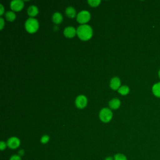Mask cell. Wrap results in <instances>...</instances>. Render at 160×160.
<instances>
[{"label": "cell", "instance_id": "603a6c76", "mask_svg": "<svg viewBox=\"0 0 160 160\" xmlns=\"http://www.w3.org/2000/svg\"><path fill=\"white\" fill-rule=\"evenodd\" d=\"M0 22H1V29H2L3 28V26H4V19L2 18H0Z\"/></svg>", "mask_w": 160, "mask_h": 160}, {"label": "cell", "instance_id": "7402d4cb", "mask_svg": "<svg viewBox=\"0 0 160 160\" xmlns=\"http://www.w3.org/2000/svg\"><path fill=\"white\" fill-rule=\"evenodd\" d=\"M24 151L23 150V149H20L19 151H18V155L19 156H24Z\"/></svg>", "mask_w": 160, "mask_h": 160}, {"label": "cell", "instance_id": "6da1fadb", "mask_svg": "<svg viewBox=\"0 0 160 160\" xmlns=\"http://www.w3.org/2000/svg\"><path fill=\"white\" fill-rule=\"evenodd\" d=\"M76 31L78 37L83 41L89 40L92 36V29L91 27L88 24L79 26Z\"/></svg>", "mask_w": 160, "mask_h": 160}, {"label": "cell", "instance_id": "2e32d148", "mask_svg": "<svg viewBox=\"0 0 160 160\" xmlns=\"http://www.w3.org/2000/svg\"><path fill=\"white\" fill-rule=\"evenodd\" d=\"M6 18L9 21H12L16 18V14L12 11H8L6 12Z\"/></svg>", "mask_w": 160, "mask_h": 160}, {"label": "cell", "instance_id": "30bf717a", "mask_svg": "<svg viewBox=\"0 0 160 160\" xmlns=\"http://www.w3.org/2000/svg\"><path fill=\"white\" fill-rule=\"evenodd\" d=\"M121 105V102L120 101L117 99V98H114L112 99H111L109 102V106L111 109H118Z\"/></svg>", "mask_w": 160, "mask_h": 160}, {"label": "cell", "instance_id": "7c38bea8", "mask_svg": "<svg viewBox=\"0 0 160 160\" xmlns=\"http://www.w3.org/2000/svg\"><path fill=\"white\" fill-rule=\"evenodd\" d=\"M28 13L30 16H35L38 14V8L34 6V5H32L30 6L28 9Z\"/></svg>", "mask_w": 160, "mask_h": 160}, {"label": "cell", "instance_id": "5b68a950", "mask_svg": "<svg viewBox=\"0 0 160 160\" xmlns=\"http://www.w3.org/2000/svg\"><path fill=\"white\" fill-rule=\"evenodd\" d=\"M6 143H7V146L9 148H10L11 149H15L19 147L21 141L18 138L12 136V137L9 138L8 139Z\"/></svg>", "mask_w": 160, "mask_h": 160}, {"label": "cell", "instance_id": "8992f818", "mask_svg": "<svg viewBox=\"0 0 160 160\" xmlns=\"http://www.w3.org/2000/svg\"><path fill=\"white\" fill-rule=\"evenodd\" d=\"M87 102H88L87 98L84 95L78 96L76 98L75 101L76 106L79 109H82L84 107H86V106L87 105Z\"/></svg>", "mask_w": 160, "mask_h": 160}, {"label": "cell", "instance_id": "e0dca14e", "mask_svg": "<svg viewBox=\"0 0 160 160\" xmlns=\"http://www.w3.org/2000/svg\"><path fill=\"white\" fill-rule=\"evenodd\" d=\"M114 160H128L127 157L122 153H117L114 156Z\"/></svg>", "mask_w": 160, "mask_h": 160}, {"label": "cell", "instance_id": "9c48e42d", "mask_svg": "<svg viewBox=\"0 0 160 160\" xmlns=\"http://www.w3.org/2000/svg\"><path fill=\"white\" fill-rule=\"evenodd\" d=\"M120 85H121V81L119 78L114 77L111 79L110 81V87L112 89L114 90L118 89L120 88Z\"/></svg>", "mask_w": 160, "mask_h": 160}, {"label": "cell", "instance_id": "ffe728a7", "mask_svg": "<svg viewBox=\"0 0 160 160\" xmlns=\"http://www.w3.org/2000/svg\"><path fill=\"white\" fill-rule=\"evenodd\" d=\"M7 146H7V143L5 142L4 141H1L0 142V149H1V151L4 150V149L6 148Z\"/></svg>", "mask_w": 160, "mask_h": 160}, {"label": "cell", "instance_id": "5bb4252c", "mask_svg": "<svg viewBox=\"0 0 160 160\" xmlns=\"http://www.w3.org/2000/svg\"><path fill=\"white\" fill-rule=\"evenodd\" d=\"M66 15L71 18H73L76 16V10L72 6H69L66 9Z\"/></svg>", "mask_w": 160, "mask_h": 160}, {"label": "cell", "instance_id": "cb8c5ba5", "mask_svg": "<svg viewBox=\"0 0 160 160\" xmlns=\"http://www.w3.org/2000/svg\"><path fill=\"white\" fill-rule=\"evenodd\" d=\"M0 7H1V12H0V14H1V15H2V14H3V12H4V8H3V6H2V4H0Z\"/></svg>", "mask_w": 160, "mask_h": 160}, {"label": "cell", "instance_id": "52a82bcc", "mask_svg": "<svg viewBox=\"0 0 160 160\" xmlns=\"http://www.w3.org/2000/svg\"><path fill=\"white\" fill-rule=\"evenodd\" d=\"M10 6L12 10L14 11H19L23 8L24 2L21 0H14L11 2Z\"/></svg>", "mask_w": 160, "mask_h": 160}, {"label": "cell", "instance_id": "d6986e66", "mask_svg": "<svg viewBox=\"0 0 160 160\" xmlns=\"http://www.w3.org/2000/svg\"><path fill=\"white\" fill-rule=\"evenodd\" d=\"M49 141V136L47 134L43 135L40 139V141L42 144H46Z\"/></svg>", "mask_w": 160, "mask_h": 160}, {"label": "cell", "instance_id": "7a4b0ae2", "mask_svg": "<svg viewBox=\"0 0 160 160\" xmlns=\"http://www.w3.org/2000/svg\"><path fill=\"white\" fill-rule=\"evenodd\" d=\"M26 30L30 33H34L37 31L39 28V22L37 19L30 18H28L25 22Z\"/></svg>", "mask_w": 160, "mask_h": 160}, {"label": "cell", "instance_id": "d4e9b609", "mask_svg": "<svg viewBox=\"0 0 160 160\" xmlns=\"http://www.w3.org/2000/svg\"><path fill=\"white\" fill-rule=\"evenodd\" d=\"M104 160H114V158L112 156H108L104 159Z\"/></svg>", "mask_w": 160, "mask_h": 160}, {"label": "cell", "instance_id": "3957f363", "mask_svg": "<svg viewBox=\"0 0 160 160\" xmlns=\"http://www.w3.org/2000/svg\"><path fill=\"white\" fill-rule=\"evenodd\" d=\"M112 117V111L108 108H103L99 112V118L104 122L110 121Z\"/></svg>", "mask_w": 160, "mask_h": 160}, {"label": "cell", "instance_id": "8fae6325", "mask_svg": "<svg viewBox=\"0 0 160 160\" xmlns=\"http://www.w3.org/2000/svg\"><path fill=\"white\" fill-rule=\"evenodd\" d=\"M152 92L156 97L160 98V82L155 83L152 86Z\"/></svg>", "mask_w": 160, "mask_h": 160}, {"label": "cell", "instance_id": "ba28073f", "mask_svg": "<svg viewBox=\"0 0 160 160\" xmlns=\"http://www.w3.org/2000/svg\"><path fill=\"white\" fill-rule=\"evenodd\" d=\"M77 33L76 30L72 26H68L64 30V35L67 38H72Z\"/></svg>", "mask_w": 160, "mask_h": 160}, {"label": "cell", "instance_id": "44dd1931", "mask_svg": "<svg viewBox=\"0 0 160 160\" xmlns=\"http://www.w3.org/2000/svg\"><path fill=\"white\" fill-rule=\"evenodd\" d=\"M9 160H22V159H21V157L19 156L18 154H14L10 157Z\"/></svg>", "mask_w": 160, "mask_h": 160}, {"label": "cell", "instance_id": "277c9868", "mask_svg": "<svg viewBox=\"0 0 160 160\" xmlns=\"http://www.w3.org/2000/svg\"><path fill=\"white\" fill-rule=\"evenodd\" d=\"M91 18L90 12L86 10H82L77 15V21L81 24H84L89 21Z\"/></svg>", "mask_w": 160, "mask_h": 160}, {"label": "cell", "instance_id": "484cf974", "mask_svg": "<svg viewBox=\"0 0 160 160\" xmlns=\"http://www.w3.org/2000/svg\"><path fill=\"white\" fill-rule=\"evenodd\" d=\"M158 75H159V78H160V69H159V71H158Z\"/></svg>", "mask_w": 160, "mask_h": 160}, {"label": "cell", "instance_id": "9a60e30c", "mask_svg": "<svg viewBox=\"0 0 160 160\" xmlns=\"http://www.w3.org/2000/svg\"><path fill=\"white\" fill-rule=\"evenodd\" d=\"M118 92L120 93L122 95H126L129 93V88L128 86L124 85L121 86L119 89H118Z\"/></svg>", "mask_w": 160, "mask_h": 160}, {"label": "cell", "instance_id": "4fadbf2b", "mask_svg": "<svg viewBox=\"0 0 160 160\" xmlns=\"http://www.w3.org/2000/svg\"><path fill=\"white\" fill-rule=\"evenodd\" d=\"M52 21L55 24H59L62 21V16L61 13L56 12L52 15Z\"/></svg>", "mask_w": 160, "mask_h": 160}, {"label": "cell", "instance_id": "ac0fdd59", "mask_svg": "<svg viewBox=\"0 0 160 160\" xmlns=\"http://www.w3.org/2000/svg\"><path fill=\"white\" fill-rule=\"evenodd\" d=\"M88 2L89 3V4L91 6L96 7V6H98L100 4L101 1L100 0H88Z\"/></svg>", "mask_w": 160, "mask_h": 160}]
</instances>
